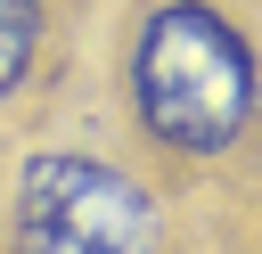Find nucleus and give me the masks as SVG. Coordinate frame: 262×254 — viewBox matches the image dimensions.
<instances>
[{
  "instance_id": "f03ea898",
  "label": "nucleus",
  "mask_w": 262,
  "mask_h": 254,
  "mask_svg": "<svg viewBox=\"0 0 262 254\" xmlns=\"http://www.w3.org/2000/svg\"><path fill=\"white\" fill-rule=\"evenodd\" d=\"M16 254H164V221L123 164L49 147L16 172Z\"/></svg>"
},
{
  "instance_id": "7ed1b4c3",
  "label": "nucleus",
  "mask_w": 262,
  "mask_h": 254,
  "mask_svg": "<svg viewBox=\"0 0 262 254\" xmlns=\"http://www.w3.org/2000/svg\"><path fill=\"white\" fill-rule=\"evenodd\" d=\"M33 41H41V8L33 0H0V98L33 74Z\"/></svg>"
},
{
  "instance_id": "f257e3e1",
  "label": "nucleus",
  "mask_w": 262,
  "mask_h": 254,
  "mask_svg": "<svg viewBox=\"0 0 262 254\" xmlns=\"http://www.w3.org/2000/svg\"><path fill=\"white\" fill-rule=\"evenodd\" d=\"M123 98L164 156L213 164L262 115V57L221 0H147L131 25Z\"/></svg>"
}]
</instances>
